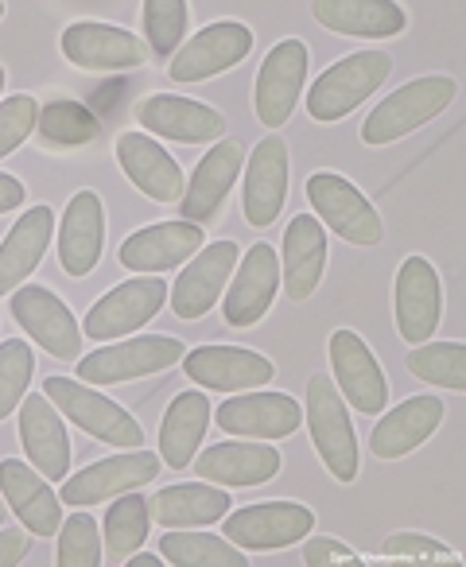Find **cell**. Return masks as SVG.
Listing matches in <instances>:
<instances>
[{"mask_svg": "<svg viewBox=\"0 0 466 567\" xmlns=\"http://www.w3.org/2000/svg\"><path fill=\"white\" fill-rule=\"evenodd\" d=\"M458 94V82L447 74H427L416 79L408 86L393 90L377 110L365 117L362 125V141L365 144H393L401 136L416 133L420 125H427L432 117H439Z\"/></svg>", "mask_w": 466, "mask_h": 567, "instance_id": "1", "label": "cell"}, {"mask_svg": "<svg viewBox=\"0 0 466 567\" xmlns=\"http://www.w3.org/2000/svg\"><path fill=\"white\" fill-rule=\"evenodd\" d=\"M43 396H48L55 409H63V416H71L82 432L110 443V447L136 451L144 443V427L136 424L121 404H113L110 396H102L94 385H86V381L48 378L43 381Z\"/></svg>", "mask_w": 466, "mask_h": 567, "instance_id": "2", "label": "cell"}, {"mask_svg": "<svg viewBox=\"0 0 466 567\" xmlns=\"http://www.w3.org/2000/svg\"><path fill=\"white\" fill-rule=\"evenodd\" d=\"M393 74V59L385 51H358V55L339 59L315 79L308 94V113L315 121H342L354 113L373 90Z\"/></svg>", "mask_w": 466, "mask_h": 567, "instance_id": "3", "label": "cell"}, {"mask_svg": "<svg viewBox=\"0 0 466 567\" xmlns=\"http://www.w3.org/2000/svg\"><path fill=\"white\" fill-rule=\"evenodd\" d=\"M308 427L311 443H315L319 458L327 463V471L339 482L358 478V440L354 424L346 416V404L334 385V378H311L308 381Z\"/></svg>", "mask_w": 466, "mask_h": 567, "instance_id": "4", "label": "cell"}, {"mask_svg": "<svg viewBox=\"0 0 466 567\" xmlns=\"http://www.w3.org/2000/svg\"><path fill=\"white\" fill-rule=\"evenodd\" d=\"M187 347L179 339L167 334H144V339H128L121 347H102L90 358L79 362V381L86 385H121V381H141L152 373L172 370L175 362H183Z\"/></svg>", "mask_w": 466, "mask_h": 567, "instance_id": "5", "label": "cell"}, {"mask_svg": "<svg viewBox=\"0 0 466 567\" xmlns=\"http://www.w3.org/2000/svg\"><path fill=\"white\" fill-rule=\"evenodd\" d=\"M308 203L319 214V221H327L350 245H377L381 234H385L381 214L373 210L370 198L334 172L308 175Z\"/></svg>", "mask_w": 466, "mask_h": 567, "instance_id": "6", "label": "cell"}, {"mask_svg": "<svg viewBox=\"0 0 466 567\" xmlns=\"http://www.w3.org/2000/svg\"><path fill=\"white\" fill-rule=\"evenodd\" d=\"M167 300V284L159 276H141V280H125L117 284L110 296L90 308L82 331L94 342H110V339H125V334L141 331L152 316H159Z\"/></svg>", "mask_w": 466, "mask_h": 567, "instance_id": "7", "label": "cell"}, {"mask_svg": "<svg viewBox=\"0 0 466 567\" xmlns=\"http://www.w3.org/2000/svg\"><path fill=\"white\" fill-rule=\"evenodd\" d=\"M159 474V458L152 451H125V455H113V458H97L90 463L86 471L71 474L63 482V505H97V502H110V497H121L128 489H141L148 482H156Z\"/></svg>", "mask_w": 466, "mask_h": 567, "instance_id": "8", "label": "cell"}, {"mask_svg": "<svg viewBox=\"0 0 466 567\" xmlns=\"http://www.w3.org/2000/svg\"><path fill=\"white\" fill-rule=\"evenodd\" d=\"M315 528V513L300 502H261L249 509L226 513V540L246 551L288 548Z\"/></svg>", "mask_w": 466, "mask_h": 567, "instance_id": "9", "label": "cell"}, {"mask_svg": "<svg viewBox=\"0 0 466 567\" xmlns=\"http://www.w3.org/2000/svg\"><path fill=\"white\" fill-rule=\"evenodd\" d=\"M12 316L17 323L48 350L51 358H63V362H74L82 350V331L74 311L59 300L55 292L40 288V284H24L12 292Z\"/></svg>", "mask_w": 466, "mask_h": 567, "instance_id": "10", "label": "cell"}, {"mask_svg": "<svg viewBox=\"0 0 466 567\" xmlns=\"http://www.w3.org/2000/svg\"><path fill=\"white\" fill-rule=\"evenodd\" d=\"M249 51H253V32L238 20H218V24H206L198 35H190L187 48L175 51L167 74L175 82H203L238 66Z\"/></svg>", "mask_w": 466, "mask_h": 567, "instance_id": "11", "label": "cell"}, {"mask_svg": "<svg viewBox=\"0 0 466 567\" xmlns=\"http://www.w3.org/2000/svg\"><path fill=\"white\" fill-rule=\"evenodd\" d=\"M280 288V257L269 241H257L253 249L241 257L238 276L229 280L226 303H221V316L229 327H253L269 316L272 300H277Z\"/></svg>", "mask_w": 466, "mask_h": 567, "instance_id": "12", "label": "cell"}, {"mask_svg": "<svg viewBox=\"0 0 466 567\" xmlns=\"http://www.w3.org/2000/svg\"><path fill=\"white\" fill-rule=\"evenodd\" d=\"M443 319L439 272L424 257H408L396 272V331L412 347H424Z\"/></svg>", "mask_w": 466, "mask_h": 567, "instance_id": "13", "label": "cell"}, {"mask_svg": "<svg viewBox=\"0 0 466 567\" xmlns=\"http://www.w3.org/2000/svg\"><path fill=\"white\" fill-rule=\"evenodd\" d=\"M303 82H308V48L300 40L277 43L257 74V117L265 128H280L292 117Z\"/></svg>", "mask_w": 466, "mask_h": 567, "instance_id": "14", "label": "cell"}, {"mask_svg": "<svg viewBox=\"0 0 466 567\" xmlns=\"http://www.w3.org/2000/svg\"><path fill=\"white\" fill-rule=\"evenodd\" d=\"M331 370H334V385L350 401V409L365 412V416H377L389 404L385 373H381L373 350L354 331L331 334Z\"/></svg>", "mask_w": 466, "mask_h": 567, "instance_id": "15", "label": "cell"}, {"mask_svg": "<svg viewBox=\"0 0 466 567\" xmlns=\"http://www.w3.org/2000/svg\"><path fill=\"white\" fill-rule=\"evenodd\" d=\"M241 260L234 241H214L190 257V265L172 284V311L179 319H203L218 303V292L229 284V272Z\"/></svg>", "mask_w": 466, "mask_h": 567, "instance_id": "16", "label": "cell"}, {"mask_svg": "<svg viewBox=\"0 0 466 567\" xmlns=\"http://www.w3.org/2000/svg\"><path fill=\"white\" fill-rule=\"evenodd\" d=\"M288 203V144L277 133L253 148L241 187V210L249 226H272Z\"/></svg>", "mask_w": 466, "mask_h": 567, "instance_id": "17", "label": "cell"}, {"mask_svg": "<svg viewBox=\"0 0 466 567\" xmlns=\"http://www.w3.org/2000/svg\"><path fill=\"white\" fill-rule=\"evenodd\" d=\"M63 55L79 71H133V66H144L148 48L125 28L82 20L63 32Z\"/></svg>", "mask_w": 466, "mask_h": 567, "instance_id": "18", "label": "cell"}, {"mask_svg": "<svg viewBox=\"0 0 466 567\" xmlns=\"http://www.w3.org/2000/svg\"><path fill=\"white\" fill-rule=\"evenodd\" d=\"M183 370L203 389H221V393L261 389L277 378L269 358L246 347H198L190 354H183Z\"/></svg>", "mask_w": 466, "mask_h": 567, "instance_id": "19", "label": "cell"}, {"mask_svg": "<svg viewBox=\"0 0 466 567\" xmlns=\"http://www.w3.org/2000/svg\"><path fill=\"white\" fill-rule=\"evenodd\" d=\"M241 164H246V148L238 141H221L198 159L195 175H190L187 190H183L179 206H183V221H203L218 218V210L226 206V195L234 190V179L241 175Z\"/></svg>", "mask_w": 466, "mask_h": 567, "instance_id": "20", "label": "cell"}, {"mask_svg": "<svg viewBox=\"0 0 466 567\" xmlns=\"http://www.w3.org/2000/svg\"><path fill=\"white\" fill-rule=\"evenodd\" d=\"M218 427L246 440H284L303 424V409L288 393H246L218 404Z\"/></svg>", "mask_w": 466, "mask_h": 567, "instance_id": "21", "label": "cell"}, {"mask_svg": "<svg viewBox=\"0 0 466 567\" xmlns=\"http://www.w3.org/2000/svg\"><path fill=\"white\" fill-rule=\"evenodd\" d=\"M20 443H24L32 466L48 482H63L71 471V435L63 427L59 409L43 393L20 401Z\"/></svg>", "mask_w": 466, "mask_h": 567, "instance_id": "22", "label": "cell"}, {"mask_svg": "<svg viewBox=\"0 0 466 567\" xmlns=\"http://www.w3.org/2000/svg\"><path fill=\"white\" fill-rule=\"evenodd\" d=\"M136 121H141V128H148V133L175 144H206L226 133V117L218 110L175 94L144 97L141 110H136Z\"/></svg>", "mask_w": 466, "mask_h": 567, "instance_id": "23", "label": "cell"}, {"mask_svg": "<svg viewBox=\"0 0 466 567\" xmlns=\"http://www.w3.org/2000/svg\"><path fill=\"white\" fill-rule=\"evenodd\" d=\"M203 249V226L195 221H159V226L136 229L121 241V265L133 272H164V268L183 265L187 257Z\"/></svg>", "mask_w": 466, "mask_h": 567, "instance_id": "24", "label": "cell"}, {"mask_svg": "<svg viewBox=\"0 0 466 567\" xmlns=\"http://www.w3.org/2000/svg\"><path fill=\"white\" fill-rule=\"evenodd\" d=\"M105 245V206L94 190H79L66 203L63 229H59V265L71 276H90L102 260Z\"/></svg>", "mask_w": 466, "mask_h": 567, "instance_id": "25", "label": "cell"}, {"mask_svg": "<svg viewBox=\"0 0 466 567\" xmlns=\"http://www.w3.org/2000/svg\"><path fill=\"white\" fill-rule=\"evenodd\" d=\"M117 164L128 179L136 183V190L156 203H179L187 183L183 172L148 133H121L117 136Z\"/></svg>", "mask_w": 466, "mask_h": 567, "instance_id": "26", "label": "cell"}, {"mask_svg": "<svg viewBox=\"0 0 466 567\" xmlns=\"http://www.w3.org/2000/svg\"><path fill=\"white\" fill-rule=\"evenodd\" d=\"M443 416H447V404L439 396H408V401L396 404L393 412H385L377 420V427L370 435V451L377 458H404L424 440H432Z\"/></svg>", "mask_w": 466, "mask_h": 567, "instance_id": "27", "label": "cell"}, {"mask_svg": "<svg viewBox=\"0 0 466 567\" xmlns=\"http://www.w3.org/2000/svg\"><path fill=\"white\" fill-rule=\"evenodd\" d=\"M0 494L12 505L24 528H32L35 536H51L63 525V505H59L55 489L48 486L43 474H35L20 458H4L0 463Z\"/></svg>", "mask_w": 466, "mask_h": 567, "instance_id": "28", "label": "cell"}, {"mask_svg": "<svg viewBox=\"0 0 466 567\" xmlns=\"http://www.w3.org/2000/svg\"><path fill=\"white\" fill-rule=\"evenodd\" d=\"M280 471V451L272 443H218L195 458V474L218 486H261Z\"/></svg>", "mask_w": 466, "mask_h": 567, "instance_id": "29", "label": "cell"}, {"mask_svg": "<svg viewBox=\"0 0 466 567\" xmlns=\"http://www.w3.org/2000/svg\"><path fill=\"white\" fill-rule=\"evenodd\" d=\"M311 17L331 32L358 35V40L401 35L408 24L401 4H389V0H319V4H311Z\"/></svg>", "mask_w": 466, "mask_h": 567, "instance_id": "30", "label": "cell"}, {"mask_svg": "<svg viewBox=\"0 0 466 567\" xmlns=\"http://www.w3.org/2000/svg\"><path fill=\"white\" fill-rule=\"evenodd\" d=\"M327 268V234L323 221L300 214L288 221L284 234V292L288 300H308L319 288Z\"/></svg>", "mask_w": 466, "mask_h": 567, "instance_id": "31", "label": "cell"}, {"mask_svg": "<svg viewBox=\"0 0 466 567\" xmlns=\"http://www.w3.org/2000/svg\"><path fill=\"white\" fill-rule=\"evenodd\" d=\"M51 229H55V214L51 206H35L24 218L12 226V234L0 245V296L17 292V284H24L28 276L40 268L43 252H48Z\"/></svg>", "mask_w": 466, "mask_h": 567, "instance_id": "32", "label": "cell"}, {"mask_svg": "<svg viewBox=\"0 0 466 567\" xmlns=\"http://www.w3.org/2000/svg\"><path fill=\"white\" fill-rule=\"evenodd\" d=\"M234 497L221 486H203V482H183V486H167L156 497H148V513L156 525L164 528H198L214 525L229 513Z\"/></svg>", "mask_w": 466, "mask_h": 567, "instance_id": "33", "label": "cell"}, {"mask_svg": "<svg viewBox=\"0 0 466 567\" xmlns=\"http://www.w3.org/2000/svg\"><path fill=\"white\" fill-rule=\"evenodd\" d=\"M210 424V401L203 393H179L172 401L159 427V463H167L172 471H187L198 455V443Z\"/></svg>", "mask_w": 466, "mask_h": 567, "instance_id": "34", "label": "cell"}, {"mask_svg": "<svg viewBox=\"0 0 466 567\" xmlns=\"http://www.w3.org/2000/svg\"><path fill=\"white\" fill-rule=\"evenodd\" d=\"M148 497L141 494H121V502L110 505L105 517V559L110 564H125L133 551H141V544L148 540Z\"/></svg>", "mask_w": 466, "mask_h": 567, "instance_id": "35", "label": "cell"}, {"mask_svg": "<svg viewBox=\"0 0 466 567\" xmlns=\"http://www.w3.org/2000/svg\"><path fill=\"white\" fill-rule=\"evenodd\" d=\"M159 556L183 567H241L249 564L238 544L210 533H167L159 536Z\"/></svg>", "mask_w": 466, "mask_h": 567, "instance_id": "36", "label": "cell"}, {"mask_svg": "<svg viewBox=\"0 0 466 567\" xmlns=\"http://www.w3.org/2000/svg\"><path fill=\"white\" fill-rule=\"evenodd\" d=\"M404 365L412 378L427 381V385L451 389V393H466V347L463 342H435V347H416Z\"/></svg>", "mask_w": 466, "mask_h": 567, "instance_id": "37", "label": "cell"}, {"mask_svg": "<svg viewBox=\"0 0 466 567\" xmlns=\"http://www.w3.org/2000/svg\"><path fill=\"white\" fill-rule=\"evenodd\" d=\"M48 144H63V148H79V144H90L102 128H97V117L86 110V105L71 102V97H59V102L43 105L40 110V125Z\"/></svg>", "mask_w": 466, "mask_h": 567, "instance_id": "38", "label": "cell"}, {"mask_svg": "<svg viewBox=\"0 0 466 567\" xmlns=\"http://www.w3.org/2000/svg\"><path fill=\"white\" fill-rule=\"evenodd\" d=\"M190 24V9L183 0H148L144 4V35H148L156 59L175 55Z\"/></svg>", "mask_w": 466, "mask_h": 567, "instance_id": "39", "label": "cell"}, {"mask_svg": "<svg viewBox=\"0 0 466 567\" xmlns=\"http://www.w3.org/2000/svg\"><path fill=\"white\" fill-rule=\"evenodd\" d=\"M32 370H35V358L28 342L20 339L0 342V420L20 409L28 385H32Z\"/></svg>", "mask_w": 466, "mask_h": 567, "instance_id": "40", "label": "cell"}, {"mask_svg": "<svg viewBox=\"0 0 466 567\" xmlns=\"http://www.w3.org/2000/svg\"><path fill=\"white\" fill-rule=\"evenodd\" d=\"M59 564L66 567H94L102 564V536L90 513H71L59 525Z\"/></svg>", "mask_w": 466, "mask_h": 567, "instance_id": "41", "label": "cell"}, {"mask_svg": "<svg viewBox=\"0 0 466 567\" xmlns=\"http://www.w3.org/2000/svg\"><path fill=\"white\" fill-rule=\"evenodd\" d=\"M40 125V102L32 94H17L0 102V159L17 152Z\"/></svg>", "mask_w": 466, "mask_h": 567, "instance_id": "42", "label": "cell"}, {"mask_svg": "<svg viewBox=\"0 0 466 567\" xmlns=\"http://www.w3.org/2000/svg\"><path fill=\"white\" fill-rule=\"evenodd\" d=\"M381 556H404V559H447V564H458V551H451L447 544L432 540V536L420 533H396L381 544Z\"/></svg>", "mask_w": 466, "mask_h": 567, "instance_id": "43", "label": "cell"}, {"mask_svg": "<svg viewBox=\"0 0 466 567\" xmlns=\"http://www.w3.org/2000/svg\"><path fill=\"white\" fill-rule=\"evenodd\" d=\"M303 559L308 564H358V556L346 548V544H339V540H331V536H315V540H308L303 544Z\"/></svg>", "mask_w": 466, "mask_h": 567, "instance_id": "44", "label": "cell"}, {"mask_svg": "<svg viewBox=\"0 0 466 567\" xmlns=\"http://www.w3.org/2000/svg\"><path fill=\"white\" fill-rule=\"evenodd\" d=\"M28 544H32V536L24 533V528H4L0 525V567L9 564H20L28 551Z\"/></svg>", "mask_w": 466, "mask_h": 567, "instance_id": "45", "label": "cell"}, {"mask_svg": "<svg viewBox=\"0 0 466 567\" xmlns=\"http://www.w3.org/2000/svg\"><path fill=\"white\" fill-rule=\"evenodd\" d=\"M20 203H24V183H20L17 175L0 172V214L17 210Z\"/></svg>", "mask_w": 466, "mask_h": 567, "instance_id": "46", "label": "cell"}, {"mask_svg": "<svg viewBox=\"0 0 466 567\" xmlns=\"http://www.w3.org/2000/svg\"><path fill=\"white\" fill-rule=\"evenodd\" d=\"M0 525H4V502H0Z\"/></svg>", "mask_w": 466, "mask_h": 567, "instance_id": "47", "label": "cell"}, {"mask_svg": "<svg viewBox=\"0 0 466 567\" xmlns=\"http://www.w3.org/2000/svg\"><path fill=\"white\" fill-rule=\"evenodd\" d=\"M0 90H4V66H0Z\"/></svg>", "mask_w": 466, "mask_h": 567, "instance_id": "48", "label": "cell"}, {"mask_svg": "<svg viewBox=\"0 0 466 567\" xmlns=\"http://www.w3.org/2000/svg\"><path fill=\"white\" fill-rule=\"evenodd\" d=\"M0 17H4V4H0Z\"/></svg>", "mask_w": 466, "mask_h": 567, "instance_id": "49", "label": "cell"}]
</instances>
